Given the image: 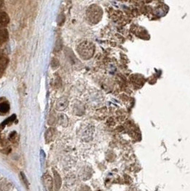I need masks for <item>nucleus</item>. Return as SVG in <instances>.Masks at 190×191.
<instances>
[{
	"instance_id": "1",
	"label": "nucleus",
	"mask_w": 190,
	"mask_h": 191,
	"mask_svg": "<svg viewBox=\"0 0 190 191\" xmlns=\"http://www.w3.org/2000/svg\"><path fill=\"white\" fill-rule=\"evenodd\" d=\"M77 52L83 59H88L93 56L95 52V46L92 42L85 41L78 46Z\"/></svg>"
},
{
	"instance_id": "2",
	"label": "nucleus",
	"mask_w": 190,
	"mask_h": 191,
	"mask_svg": "<svg viewBox=\"0 0 190 191\" xmlns=\"http://www.w3.org/2000/svg\"><path fill=\"white\" fill-rule=\"evenodd\" d=\"M102 10L97 5H92L87 10V17L90 22L93 23H97L100 20L102 17Z\"/></svg>"
},
{
	"instance_id": "3",
	"label": "nucleus",
	"mask_w": 190,
	"mask_h": 191,
	"mask_svg": "<svg viewBox=\"0 0 190 191\" xmlns=\"http://www.w3.org/2000/svg\"><path fill=\"white\" fill-rule=\"evenodd\" d=\"M43 182L47 191H53V180L50 175H44L43 177Z\"/></svg>"
},
{
	"instance_id": "4",
	"label": "nucleus",
	"mask_w": 190,
	"mask_h": 191,
	"mask_svg": "<svg viewBox=\"0 0 190 191\" xmlns=\"http://www.w3.org/2000/svg\"><path fill=\"white\" fill-rule=\"evenodd\" d=\"M68 106V100L65 98H61L56 103V109L59 111H62Z\"/></svg>"
},
{
	"instance_id": "5",
	"label": "nucleus",
	"mask_w": 190,
	"mask_h": 191,
	"mask_svg": "<svg viewBox=\"0 0 190 191\" xmlns=\"http://www.w3.org/2000/svg\"><path fill=\"white\" fill-rule=\"evenodd\" d=\"M9 22V18L7 14L5 12L0 13V25L2 26H6L8 25Z\"/></svg>"
},
{
	"instance_id": "6",
	"label": "nucleus",
	"mask_w": 190,
	"mask_h": 191,
	"mask_svg": "<svg viewBox=\"0 0 190 191\" xmlns=\"http://www.w3.org/2000/svg\"><path fill=\"white\" fill-rule=\"evenodd\" d=\"M54 182H55V187L56 190H59L61 185V177L56 172H54Z\"/></svg>"
},
{
	"instance_id": "7",
	"label": "nucleus",
	"mask_w": 190,
	"mask_h": 191,
	"mask_svg": "<svg viewBox=\"0 0 190 191\" xmlns=\"http://www.w3.org/2000/svg\"><path fill=\"white\" fill-rule=\"evenodd\" d=\"M9 105L8 102H1L0 104V113H7L9 110Z\"/></svg>"
},
{
	"instance_id": "8",
	"label": "nucleus",
	"mask_w": 190,
	"mask_h": 191,
	"mask_svg": "<svg viewBox=\"0 0 190 191\" xmlns=\"http://www.w3.org/2000/svg\"><path fill=\"white\" fill-rule=\"evenodd\" d=\"M14 120H15V115H14L12 116V117H9V118H8L7 120H5L4 122H2V123H1V129H2L3 127H4L5 125H6V124H7L8 123H9L10 122H12V121Z\"/></svg>"
},
{
	"instance_id": "9",
	"label": "nucleus",
	"mask_w": 190,
	"mask_h": 191,
	"mask_svg": "<svg viewBox=\"0 0 190 191\" xmlns=\"http://www.w3.org/2000/svg\"><path fill=\"white\" fill-rule=\"evenodd\" d=\"M53 135V130L52 129H49L47 130V133H46V140L47 142H49V140H51Z\"/></svg>"
},
{
	"instance_id": "10",
	"label": "nucleus",
	"mask_w": 190,
	"mask_h": 191,
	"mask_svg": "<svg viewBox=\"0 0 190 191\" xmlns=\"http://www.w3.org/2000/svg\"><path fill=\"white\" fill-rule=\"evenodd\" d=\"M16 139H17V133H16V132H12V133L9 135L10 141H12V142L14 143L15 140H16Z\"/></svg>"
},
{
	"instance_id": "11",
	"label": "nucleus",
	"mask_w": 190,
	"mask_h": 191,
	"mask_svg": "<svg viewBox=\"0 0 190 191\" xmlns=\"http://www.w3.org/2000/svg\"><path fill=\"white\" fill-rule=\"evenodd\" d=\"M21 175H22V179H23L24 182H25V184H26V185H27H27H28V182H27V180H26V178H25V175H24L23 173H21Z\"/></svg>"
},
{
	"instance_id": "12",
	"label": "nucleus",
	"mask_w": 190,
	"mask_h": 191,
	"mask_svg": "<svg viewBox=\"0 0 190 191\" xmlns=\"http://www.w3.org/2000/svg\"><path fill=\"white\" fill-rule=\"evenodd\" d=\"M4 37H5V34L4 33V32H0V41H1V40H3V39L1 38V37H3V38L4 39Z\"/></svg>"
}]
</instances>
